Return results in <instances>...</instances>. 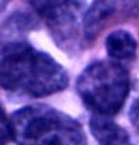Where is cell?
I'll use <instances>...</instances> for the list:
<instances>
[{"label":"cell","instance_id":"1","mask_svg":"<svg viewBox=\"0 0 139 145\" xmlns=\"http://www.w3.org/2000/svg\"><path fill=\"white\" fill-rule=\"evenodd\" d=\"M68 86L66 69L26 42L0 48V89L29 97H46Z\"/></svg>","mask_w":139,"mask_h":145},{"label":"cell","instance_id":"2","mask_svg":"<svg viewBox=\"0 0 139 145\" xmlns=\"http://www.w3.org/2000/svg\"><path fill=\"white\" fill-rule=\"evenodd\" d=\"M17 145H86L81 123L49 105H26L10 116Z\"/></svg>","mask_w":139,"mask_h":145},{"label":"cell","instance_id":"3","mask_svg":"<svg viewBox=\"0 0 139 145\" xmlns=\"http://www.w3.org/2000/svg\"><path fill=\"white\" fill-rule=\"evenodd\" d=\"M77 91L93 113L113 116L122 109L129 94V72L117 61H95L78 76Z\"/></svg>","mask_w":139,"mask_h":145},{"label":"cell","instance_id":"4","mask_svg":"<svg viewBox=\"0 0 139 145\" xmlns=\"http://www.w3.org/2000/svg\"><path fill=\"white\" fill-rule=\"evenodd\" d=\"M34 10L46 24L56 44L67 53L79 46V14L83 4L79 1H31Z\"/></svg>","mask_w":139,"mask_h":145},{"label":"cell","instance_id":"5","mask_svg":"<svg viewBox=\"0 0 139 145\" xmlns=\"http://www.w3.org/2000/svg\"><path fill=\"white\" fill-rule=\"evenodd\" d=\"M118 8H121V4L114 3V1L92 3L82 18V24H83L82 43L91 44L104 29L106 24L117 14Z\"/></svg>","mask_w":139,"mask_h":145},{"label":"cell","instance_id":"6","mask_svg":"<svg viewBox=\"0 0 139 145\" xmlns=\"http://www.w3.org/2000/svg\"><path fill=\"white\" fill-rule=\"evenodd\" d=\"M89 129L99 145H128L127 130L107 116L95 115L89 119Z\"/></svg>","mask_w":139,"mask_h":145},{"label":"cell","instance_id":"7","mask_svg":"<svg viewBox=\"0 0 139 145\" xmlns=\"http://www.w3.org/2000/svg\"><path fill=\"white\" fill-rule=\"evenodd\" d=\"M106 50L107 54L114 61H131L136 57L138 44L132 35L124 31L117 29L106 37Z\"/></svg>","mask_w":139,"mask_h":145},{"label":"cell","instance_id":"8","mask_svg":"<svg viewBox=\"0 0 139 145\" xmlns=\"http://www.w3.org/2000/svg\"><path fill=\"white\" fill-rule=\"evenodd\" d=\"M35 26H36V21L32 14L15 12L0 26V35L10 36L15 33H23V32L34 29Z\"/></svg>","mask_w":139,"mask_h":145},{"label":"cell","instance_id":"9","mask_svg":"<svg viewBox=\"0 0 139 145\" xmlns=\"http://www.w3.org/2000/svg\"><path fill=\"white\" fill-rule=\"evenodd\" d=\"M10 140H13L10 119L7 118L3 106L0 105V145H6Z\"/></svg>","mask_w":139,"mask_h":145},{"label":"cell","instance_id":"10","mask_svg":"<svg viewBox=\"0 0 139 145\" xmlns=\"http://www.w3.org/2000/svg\"><path fill=\"white\" fill-rule=\"evenodd\" d=\"M129 119H131V123H132L134 129L139 134V100H136L132 104V106L129 109Z\"/></svg>","mask_w":139,"mask_h":145},{"label":"cell","instance_id":"11","mask_svg":"<svg viewBox=\"0 0 139 145\" xmlns=\"http://www.w3.org/2000/svg\"><path fill=\"white\" fill-rule=\"evenodd\" d=\"M7 6H9V3H7V1H0V12L3 11V10H6V8H7Z\"/></svg>","mask_w":139,"mask_h":145}]
</instances>
